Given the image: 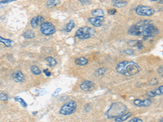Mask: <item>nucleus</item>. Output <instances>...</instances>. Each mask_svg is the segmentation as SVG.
I'll return each instance as SVG.
<instances>
[{"label":"nucleus","instance_id":"nucleus-4","mask_svg":"<svg viewBox=\"0 0 163 122\" xmlns=\"http://www.w3.org/2000/svg\"><path fill=\"white\" fill-rule=\"evenodd\" d=\"M95 35V30L92 28L88 27V26H84V27L79 28L76 32H75V37L80 40H86L89 39Z\"/></svg>","mask_w":163,"mask_h":122},{"label":"nucleus","instance_id":"nucleus-12","mask_svg":"<svg viewBox=\"0 0 163 122\" xmlns=\"http://www.w3.org/2000/svg\"><path fill=\"white\" fill-rule=\"evenodd\" d=\"M152 100L149 98H146V99H135L133 101L134 105H136L137 107H149L152 104Z\"/></svg>","mask_w":163,"mask_h":122},{"label":"nucleus","instance_id":"nucleus-9","mask_svg":"<svg viewBox=\"0 0 163 122\" xmlns=\"http://www.w3.org/2000/svg\"><path fill=\"white\" fill-rule=\"evenodd\" d=\"M104 21H105V17L104 16H101V17L93 16V17L88 18V22H89L90 24H92L93 26L97 28L101 27L102 25H103V23H104Z\"/></svg>","mask_w":163,"mask_h":122},{"label":"nucleus","instance_id":"nucleus-1","mask_svg":"<svg viewBox=\"0 0 163 122\" xmlns=\"http://www.w3.org/2000/svg\"><path fill=\"white\" fill-rule=\"evenodd\" d=\"M128 34L132 36H141L144 39H148L159 34V29L152 22L145 20L131 26Z\"/></svg>","mask_w":163,"mask_h":122},{"label":"nucleus","instance_id":"nucleus-8","mask_svg":"<svg viewBox=\"0 0 163 122\" xmlns=\"http://www.w3.org/2000/svg\"><path fill=\"white\" fill-rule=\"evenodd\" d=\"M79 87H80V89L83 91L90 92L95 89V83L91 82V81H84V82L81 83Z\"/></svg>","mask_w":163,"mask_h":122},{"label":"nucleus","instance_id":"nucleus-6","mask_svg":"<svg viewBox=\"0 0 163 122\" xmlns=\"http://www.w3.org/2000/svg\"><path fill=\"white\" fill-rule=\"evenodd\" d=\"M56 29L54 26V24L51 22H43L40 25L41 34L45 36H50L55 33Z\"/></svg>","mask_w":163,"mask_h":122},{"label":"nucleus","instance_id":"nucleus-13","mask_svg":"<svg viewBox=\"0 0 163 122\" xmlns=\"http://www.w3.org/2000/svg\"><path fill=\"white\" fill-rule=\"evenodd\" d=\"M163 94V86L161 85L160 87H158L157 89H154L153 90H150L148 91L146 95L148 97H156V96H160V95H162Z\"/></svg>","mask_w":163,"mask_h":122},{"label":"nucleus","instance_id":"nucleus-2","mask_svg":"<svg viewBox=\"0 0 163 122\" xmlns=\"http://www.w3.org/2000/svg\"><path fill=\"white\" fill-rule=\"evenodd\" d=\"M140 70V66L133 61H122L116 66V71L117 73L126 76H135L139 73Z\"/></svg>","mask_w":163,"mask_h":122},{"label":"nucleus","instance_id":"nucleus-10","mask_svg":"<svg viewBox=\"0 0 163 122\" xmlns=\"http://www.w3.org/2000/svg\"><path fill=\"white\" fill-rule=\"evenodd\" d=\"M44 21H45V19H44L43 16H42V15H37V16H34V17L31 19L30 25L32 26V28L36 29L38 26H40L41 24H43Z\"/></svg>","mask_w":163,"mask_h":122},{"label":"nucleus","instance_id":"nucleus-22","mask_svg":"<svg viewBox=\"0 0 163 122\" xmlns=\"http://www.w3.org/2000/svg\"><path fill=\"white\" fill-rule=\"evenodd\" d=\"M23 37L26 38V39H32V38H34V37H35V34L32 30H26L23 34Z\"/></svg>","mask_w":163,"mask_h":122},{"label":"nucleus","instance_id":"nucleus-29","mask_svg":"<svg viewBox=\"0 0 163 122\" xmlns=\"http://www.w3.org/2000/svg\"><path fill=\"white\" fill-rule=\"evenodd\" d=\"M13 1H15V0H2L1 2H0V8L3 6V5H5L7 3H9L11 2H13Z\"/></svg>","mask_w":163,"mask_h":122},{"label":"nucleus","instance_id":"nucleus-26","mask_svg":"<svg viewBox=\"0 0 163 122\" xmlns=\"http://www.w3.org/2000/svg\"><path fill=\"white\" fill-rule=\"evenodd\" d=\"M9 99V96L7 94L4 93V92H0V101H7Z\"/></svg>","mask_w":163,"mask_h":122},{"label":"nucleus","instance_id":"nucleus-11","mask_svg":"<svg viewBox=\"0 0 163 122\" xmlns=\"http://www.w3.org/2000/svg\"><path fill=\"white\" fill-rule=\"evenodd\" d=\"M12 77L13 79L14 80V82L17 83H22L25 82V75L23 74L21 71L17 70L14 72V73L12 74Z\"/></svg>","mask_w":163,"mask_h":122},{"label":"nucleus","instance_id":"nucleus-14","mask_svg":"<svg viewBox=\"0 0 163 122\" xmlns=\"http://www.w3.org/2000/svg\"><path fill=\"white\" fill-rule=\"evenodd\" d=\"M131 115H132V113L131 112L124 113V114H122V116H118V117H116V118H114V121H116V122L126 121H127V120L129 119L130 117L131 116Z\"/></svg>","mask_w":163,"mask_h":122},{"label":"nucleus","instance_id":"nucleus-33","mask_svg":"<svg viewBox=\"0 0 163 122\" xmlns=\"http://www.w3.org/2000/svg\"><path fill=\"white\" fill-rule=\"evenodd\" d=\"M117 12V11L115 9H110L109 11H108V13L110 14V15H114V14H115Z\"/></svg>","mask_w":163,"mask_h":122},{"label":"nucleus","instance_id":"nucleus-31","mask_svg":"<svg viewBox=\"0 0 163 122\" xmlns=\"http://www.w3.org/2000/svg\"><path fill=\"white\" fill-rule=\"evenodd\" d=\"M43 73H44V74H45L46 76H51V75H52V73H51V72H50L48 69H44V70H43Z\"/></svg>","mask_w":163,"mask_h":122},{"label":"nucleus","instance_id":"nucleus-35","mask_svg":"<svg viewBox=\"0 0 163 122\" xmlns=\"http://www.w3.org/2000/svg\"><path fill=\"white\" fill-rule=\"evenodd\" d=\"M158 73H161V76H162V66L158 68Z\"/></svg>","mask_w":163,"mask_h":122},{"label":"nucleus","instance_id":"nucleus-17","mask_svg":"<svg viewBox=\"0 0 163 122\" xmlns=\"http://www.w3.org/2000/svg\"><path fill=\"white\" fill-rule=\"evenodd\" d=\"M61 0H47L46 2V7L47 8H52L54 7L58 6L60 3Z\"/></svg>","mask_w":163,"mask_h":122},{"label":"nucleus","instance_id":"nucleus-5","mask_svg":"<svg viewBox=\"0 0 163 122\" xmlns=\"http://www.w3.org/2000/svg\"><path fill=\"white\" fill-rule=\"evenodd\" d=\"M77 111V103L74 100L66 102L59 111V113L63 116H69Z\"/></svg>","mask_w":163,"mask_h":122},{"label":"nucleus","instance_id":"nucleus-19","mask_svg":"<svg viewBox=\"0 0 163 122\" xmlns=\"http://www.w3.org/2000/svg\"><path fill=\"white\" fill-rule=\"evenodd\" d=\"M46 64H48L50 67H54V66H55V65L57 64V61H56V60L53 58V57H52V56L46 57Z\"/></svg>","mask_w":163,"mask_h":122},{"label":"nucleus","instance_id":"nucleus-21","mask_svg":"<svg viewBox=\"0 0 163 122\" xmlns=\"http://www.w3.org/2000/svg\"><path fill=\"white\" fill-rule=\"evenodd\" d=\"M74 26H75V23H74V21H73V20H71V21H69L67 23V24H66V26H65V31L67 32V33H69V32H71V31L73 30V29L74 28Z\"/></svg>","mask_w":163,"mask_h":122},{"label":"nucleus","instance_id":"nucleus-20","mask_svg":"<svg viewBox=\"0 0 163 122\" xmlns=\"http://www.w3.org/2000/svg\"><path fill=\"white\" fill-rule=\"evenodd\" d=\"M93 16H97V17H101V16H105V12L102 9H95L91 12Z\"/></svg>","mask_w":163,"mask_h":122},{"label":"nucleus","instance_id":"nucleus-24","mask_svg":"<svg viewBox=\"0 0 163 122\" xmlns=\"http://www.w3.org/2000/svg\"><path fill=\"white\" fill-rule=\"evenodd\" d=\"M105 73H106V68H100L95 71V74L96 75V76H103Z\"/></svg>","mask_w":163,"mask_h":122},{"label":"nucleus","instance_id":"nucleus-7","mask_svg":"<svg viewBox=\"0 0 163 122\" xmlns=\"http://www.w3.org/2000/svg\"><path fill=\"white\" fill-rule=\"evenodd\" d=\"M135 12L137 15H140V16H151L153 15L155 12L151 7L143 6V5L136 7Z\"/></svg>","mask_w":163,"mask_h":122},{"label":"nucleus","instance_id":"nucleus-27","mask_svg":"<svg viewBox=\"0 0 163 122\" xmlns=\"http://www.w3.org/2000/svg\"><path fill=\"white\" fill-rule=\"evenodd\" d=\"M134 44H133V46H136L139 50H141V49L144 48V45H143V43L140 42V41H132Z\"/></svg>","mask_w":163,"mask_h":122},{"label":"nucleus","instance_id":"nucleus-15","mask_svg":"<svg viewBox=\"0 0 163 122\" xmlns=\"http://www.w3.org/2000/svg\"><path fill=\"white\" fill-rule=\"evenodd\" d=\"M112 4L116 7H124L127 5L126 0H112Z\"/></svg>","mask_w":163,"mask_h":122},{"label":"nucleus","instance_id":"nucleus-23","mask_svg":"<svg viewBox=\"0 0 163 122\" xmlns=\"http://www.w3.org/2000/svg\"><path fill=\"white\" fill-rule=\"evenodd\" d=\"M30 71H31V73H33L34 75H36V76H38V75H40L41 73H42V70H41L40 68L38 67V66H36V65H33V66H31Z\"/></svg>","mask_w":163,"mask_h":122},{"label":"nucleus","instance_id":"nucleus-18","mask_svg":"<svg viewBox=\"0 0 163 122\" xmlns=\"http://www.w3.org/2000/svg\"><path fill=\"white\" fill-rule=\"evenodd\" d=\"M0 43H2V44H3V45L6 46V47H11V46L13 45L14 42H13V40L3 38V37L0 36Z\"/></svg>","mask_w":163,"mask_h":122},{"label":"nucleus","instance_id":"nucleus-16","mask_svg":"<svg viewBox=\"0 0 163 122\" xmlns=\"http://www.w3.org/2000/svg\"><path fill=\"white\" fill-rule=\"evenodd\" d=\"M74 63L78 66H85L86 64H88L89 61L85 57H79V58H77L74 60Z\"/></svg>","mask_w":163,"mask_h":122},{"label":"nucleus","instance_id":"nucleus-3","mask_svg":"<svg viewBox=\"0 0 163 122\" xmlns=\"http://www.w3.org/2000/svg\"><path fill=\"white\" fill-rule=\"evenodd\" d=\"M127 112V107L121 102H115L111 104V106L106 112V117L108 119H114L116 117L122 116Z\"/></svg>","mask_w":163,"mask_h":122},{"label":"nucleus","instance_id":"nucleus-30","mask_svg":"<svg viewBox=\"0 0 163 122\" xmlns=\"http://www.w3.org/2000/svg\"><path fill=\"white\" fill-rule=\"evenodd\" d=\"M128 122H143V121L138 118V117H133L131 119H130Z\"/></svg>","mask_w":163,"mask_h":122},{"label":"nucleus","instance_id":"nucleus-25","mask_svg":"<svg viewBox=\"0 0 163 122\" xmlns=\"http://www.w3.org/2000/svg\"><path fill=\"white\" fill-rule=\"evenodd\" d=\"M14 99H15V101H16V102H18V103H20V104H21V106H23V107H27V104H26V102H25V100H24V99H23V98H21V97H15L14 98Z\"/></svg>","mask_w":163,"mask_h":122},{"label":"nucleus","instance_id":"nucleus-28","mask_svg":"<svg viewBox=\"0 0 163 122\" xmlns=\"http://www.w3.org/2000/svg\"><path fill=\"white\" fill-rule=\"evenodd\" d=\"M123 52H124L125 54H127V55H133V54L135 53L134 50H132V49H125V50L123 51Z\"/></svg>","mask_w":163,"mask_h":122},{"label":"nucleus","instance_id":"nucleus-36","mask_svg":"<svg viewBox=\"0 0 163 122\" xmlns=\"http://www.w3.org/2000/svg\"><path fill=\"white\" fill-rule=\"evenodd\" d=\"M150 1H158V0H150Z\"/></svg>","mask_w":163,"mask_h":122},{"label":"nucleus","instance_id":"nucleus-34","mask_svg":"<svg viewBox=\"0 0 163 122\" xmlns=\"http://www.w3.org/2000/svg\"><path fill=\"white\" fill-rule=\"evenodd\" d=\"M79 2L83 4H86L87 3H89V0H79Z\"/></svg>","mask_w":163,"mask_h":122},{"label":"nucleus","instance_id":"nucleus-32","mask_svg":"<svg viewBox=\"0 0 163 122\" xmlns=\"http://www.w3.org/2000/svg\"><path fill=\"white\" fill-rule=\"evenodd\" d=\"M61 90H62L61 88H58V89H57V90H55V91L54 92V93H53V95H53V97H55V95H57V94H58V93H60V92L61 91Z\"/></svg>","mask_w":163,"mask_h":122}]
</instances>
